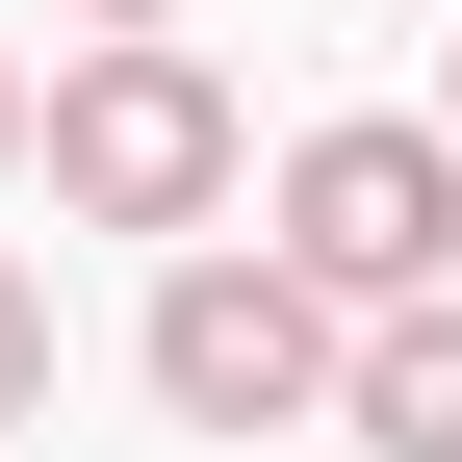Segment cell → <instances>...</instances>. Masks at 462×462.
I'll return each instance as SVG.
<instances>
[{
  "mask_svg": "<svg viewBox=\"0 0 462 462\" xmlns=\"http://www.w3.org/2000/svg\"><path fill=\"white\" fill-rule=\"evenodd\" d=\"M26 180L78 206V231H231L257 206V129H231V78H206V26H78V78H26Z\"/></svg>",
  "mask_w": 462,
  "mask_h": 462,
  "instance_id": "obj_1",
  "label": "cell"
},
{
  "mask_svg": "<svg viewBox=\"0 0 462 462\" xmlns=\"http://www.w3.org/2000/svg\"><path fill=\"white\" fill-rule=\"evenodd\" d=\"M129 360H154V411H180V437H334V360H360V309H334L282 231H180Z\"/></svg>",
  "mask_w": 462,
  "mask_h": 462,
  "instance_id": "obj_2",
  "label": "cell"
},
{
  "mask_svg": "<svg viewBox=\"0 0 462 462\" xmlns=\"http://www.w3.org/2000/svg\"><path fill=\"white\" fill-rule=\"evenodd\" d=\"M257 231L334 282V309H411V282H462V129L437 103H334V129L257 180Z\"/></svg>",
  "mask_w": 462,
  "mask_h": 462,
  "instance_id": "obj_3",
  "label": "cell"
},
{
  "mask_svg": "<svg viewBox=\"0 0 462 462\" xmlns=\"http://www.w3.org/2000/svg\"><path fill=\"white\" fill-rule=\"evenodd\" d=\"M334 437H360V462H462V282L360 309V360H334Z\"/></svg>",
  "mask_w": 462,
  "mask_h": 462,
  "instance_id": "obj_4",
  "label": "cell"
},
{
  "mask_svg": "<svg viewBox=\"0 0 462 462\" xmlns=\"http://www.w3.org/2000/svg\"><path fill=\"white\" fill-rule=\"evenodd\" d=\"M26 411H51V282L0 257V437H26Z\"/></svg>",
  "mask_w": 462,
  "mask_h": 462,
  "instance_id": "obj_5",
  "label": "cell"
},
{
  "mask_svg": "<svg viewBox=\"0 0 462 462\" xmlns=\"http://www.w3.org/2000/svg\"><path fill=\"white\" fill-rule=\"evenodd\" d=\"M51 26H206V0H51Z\"/></svg>",
  "mask_w": 462,
  "mask_h": 462,
  "instance_id": "obj_6",
  "label": "cell"
},
{
  "mask_svg": "<svg viewBox=\"0 0 462 462\" xmlns=\"http://www.w3.org/2000/svg\"><path fill=\"white\" fill-rule=\"evenodd\" d=\"M0 180H26V51H0Z\"/></svg>",
  "mask_w": 462,
  "mask_h": 462,
  "instance_id": "obj_7",
  "label": "cell"
},
{
  "mask_svg": "<svg viewBox=\"0 0 462 462\" xmlns=\"http://www.w3.org/2000/svg\"><path fill=\"white\" fill-rule=\"evenodd\" d=\"M437 129H462V78H437Z\"/></svg>",
  "mask_w": 462,
  "mask_h": 462,
  "instance_id": "obj_8",
  "label": "cell"
}]
</instances>
